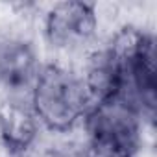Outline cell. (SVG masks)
Wrapping results in <instances>:
<instances>
[{
  "mask_svg": "<svg viewBox=\"0 0 157 157\" xmlns=\"http://www.w3.org/2000/svg\"><path fill=\"white\" fill-rule=\"evenodd\" d=\"M98 28L96 6L80 0L56 4L44 19L48 41L59 48H78L87 44Z\"/></svg>",
  "mask_w": 157,
  "mask_h": 157,
  "instance_id": "obj_3",
  "label": "cell"
},
{
  "mask_svg": "<svg viewBox=\"0 0 157 157\" xmlns=\"http://www.w3.org/2000/svg\"><path fill=\"white\" fill-rule=\"evenodd\" d=\"M30 104L43 126L50 131H68L85 118L91 96L80 74L50 63L39 68L30 89Z\"/></svg>",
  "mask_w": 157,
  "mask_h": 157,
  "instance_id": "obj_1",
  "label": "cell"
},
{
  "mask_svg": "<svg viewBox=\"0 0 157 157\" xmlns=\"http://www.w3.org/2000/svg\"><path fill=\"white\" fill-rule=\"evenodd\" d=\"M39 68L35 52L28 43L10 39L0 44V80L8 87L17 91L26 87L32 89Z\"/></svg>",
  "mask_w": 157,
  "mask_h": 157,
  "instance_id": "obj_5",
  "label": "cell"
},
{
  "mask_svg": "<svg viewBox=\"0 0 157 157\" xmlns=\"http://www.w3.org/2000/svg\"><path fill=\"white\" fill-rule=\"evenodd\" d=\"M140 120V107L128 89L94 102L83 118L89 137L111 139L133 146H139Z\"/></svg>",
  "mask_w": 157,
  "mask_h": 157,
  "instance_id": "obj_2",
  "label": "cell"
},
{
  "mask_svg": "<svg viewBox=\"0 0 157 157\" xmlns=\"http://www.w3.org/2000/svg\"><path fill=\"white\" fill-rule=\"evenodd\" d=\"M137 146L111 140V139H98L89 137L82 157H135Z\"/></svg>",
  "mask_w": 157,
  "mask_h": 157,
  "instance_id": "obj_6",
  "label": "cell"
},
{
  "mask_svg": "<svg viewBox=\"0 0 157 157\" xmlns=\"http://www.w3.org/2000/svg\"><path fill=\"white\" fill-rule=\"evenodd\" d=\"M39 118L30 102L8 98L0 102V140L11 155H24L37 140Z\"/></svg>",
  "mask_w": 157,
  "mask_h": 157,
  "instance_id": "obj_4",
  "label": "cell"
}]
</instances>
